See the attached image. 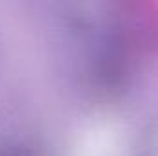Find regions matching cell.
<instances>
[{"instance_id": "6da1fadb", "label": "cell", "mask_w": 158, "mask_h": 156, "mask_svg": "<svg viewBox=\"0 0 158 156\" xmlns=\"http://www.w3.org/2000/svg\"><path fill=\"white\" fill-rule=\"evenodd\" d=\"M149 156H158V129L151 136V143H149Z\"/></svg>"}]
</instances>
